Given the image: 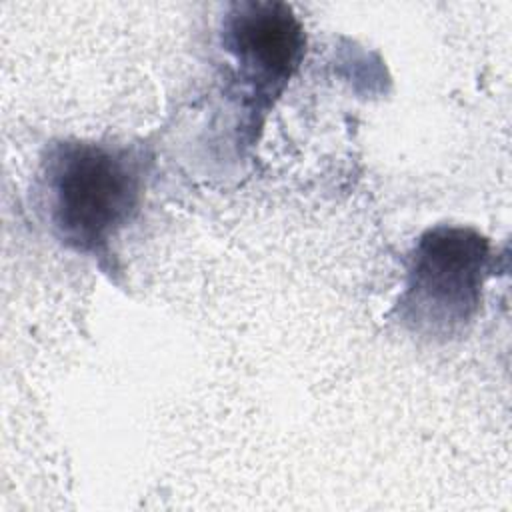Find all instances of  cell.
Segmentation results:
<instances>
[{
	"label": "cell",
	"mask_w": 512,
	"mask_h": 512,
	"mask_svg": "<svg viewBox=\"0 0 512 512\" xmlns=\"http://www.w3.org/2000/svg\"><path fill=\"white\" fill-rule=\"evenodd\" d=\"M142 144L56 138L40 156L36 196L50 234L74 254L100 264L136 222L152 174Z\"/></svg>",
	"instance_id": "6da1fadb"
},
{
	"label": "cell",
	"mask_w": 512,
	"mask_h": 512,
	"mask_svg": "<svg viewBox=\"0 0 512 512\" xmlns=\"http://www.w3.org/2000/svg\"><path fill=\"white\" fill-rule=\"evenodd\" d=\"M218 40L232 64L230 88L246 146H252L268 112L304 60V26L284 2L242 0L226 8Z\"/></svg>",
	"instance_id": "3957f363"
},
{
	"label": "cell",
	"mask_w": 512,
	"mask_h": 512,
	"mask_svg": "<svg viewBox=\"0 0 512 512\" xmlns=\"http://www.w3.org/2000/svg\"><path fill=\"white\" fill-rule=\"evenodd\" d=\"M494 272L490 238L472 226L436 224L408 250L402 290L390 314L420 340H458L476 322Z\"/></svg>",
	"instance_id": "7a4b0ae2"
}]
</instances>
